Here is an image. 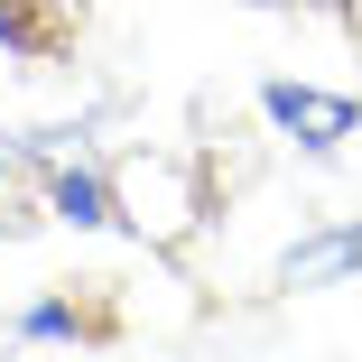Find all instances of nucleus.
<instances>
[{
	"label": "nucleus",
	"mask_w": 362,
	"mask_h": 362,
	"mask_svg": "<svg viewBox=\"0 0 362 362\" xmlns=\"http://www.w3.org/2000/svg\"><path fill=\"white\" fill-rule=\"evenodd\" d=\"M260 112H269L279 130H298L307 149H334V139H353V130H362V112H353V103L307 93V84H269V93H260Z\"/></svg>",
	"instance_id": "1"
},
{
	"label": "nucleus",
	"mask_w": 362,
	"mask_h": 362,
	"mask_svg": "<svg viewBox=\"0 0 362 362\" xmlns=\"http://www.w3.org/2000/svg\"><path fill=\"white\" fill-rule=\"evenodd\" d=\"M344 269H362V223H353V233H325V242H307V251L279 260L288 288H316V279H344Z\"/></svg>",
	"instance_id": "2"
},
{
	"label": "nucleus",
	"mask_w": 362,
	"mask_h": 362,
	"mask_svg": "<svg viewBox=\"0 0 362 362\" xmlns=\"http://www.w3.org/2000/svg\"><path fill=\"white\" fill-rule=\"evenodd\" d=\"M47 195H56V214H65V223H112V195H103L84 168H56V177H47Z\"/></svg>",
	"instance_id": "3"
},
{
	"label": "nucleus",
	"mask_w": 362,
	"mask_h": 362,
	"mask_svg": "<svg viewBox=\"0 0 362 362\" xmlns=\"http://www.w3.org/2000/svg\"><path fill=\"white\" fill-rule=\"evenodd\" d=\"M19 334H28V344H65V334H75V307H65V298H37V307L19 316Z\"/></svg>",
	"instance_id": "4"
},
{
	"label": "nucleus",
	"mask_w": 362,
	"mask_h": 362,
	"mask_svg": "<svg viewBox=\"0 0 362 362\" xmlns=\"http://www.w3.org/2000/svg\"><path fill=\"white\" fill-rule=\"evenodd\" d=\"M0 168H10V158H0Z\"/></svg>",
	"instance_id": "5"
}]
</instances>
